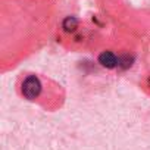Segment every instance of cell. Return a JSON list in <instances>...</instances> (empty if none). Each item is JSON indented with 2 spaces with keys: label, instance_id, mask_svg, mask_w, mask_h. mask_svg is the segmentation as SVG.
Returning a JSON list of instances; mask_svg holds the SVG:
<instances>
[{
  "label": "cell",
  "instance_id": "obj_1",
  "mask_svg": "<svg viewBox=\"0 0 150 150\" xmlns=\"http://www.w3.org/2000/svg\"><path fill=\"white\" fill-rule=\"evenodd\" d=\"M41 93V83L35 75H30L22 83V94L28 100H35Z\"/></svg>",
  "mask_w": 150,
  "mask_h": 150
},
{
  "label": "cell",
  "instance_id": "obj_2",
  "mask_svg": "<svg viewBox=\"0 0 150 150\" xmlns=\"http://www.w3.org/2000/svg\"><path fill=\"white\" fill-rule=\"evenodd\" d=\"M99 62L102 66L105 68H115L118 63H119V59L112 53V52H103L100 56H99Z\"/></svg>",
  "mask_w": 150,
  "mask_h": 150
}]
</instances>
